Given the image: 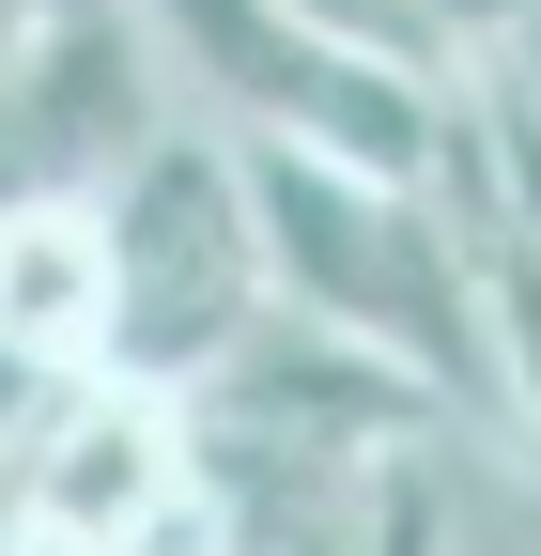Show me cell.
<instances>
[{"mask_svg": "<svg viewBox=\"0 0 541 556\" xmlns=\"http://www.w3.org/2000/svg\"><path fill=\"white\" fill-rule=\"evenodd\" d=\"M32 16H47V0H0V78H16V47H32Z\"/></svg>", "mask_w": 541, "mask_h": 556, "instance_id": "9", "label": "cell"}, {"mask_svg": "<svg viewBox=\"0 0 541 556\" xmlns=\"http://www.w3.org/2000/svg\"><path fill=\"white\" fill-rule=\"evenodd\" d=\"M62 387H78L62 356H32V340H0V464H16V448L47 433V417H62Z\"/></svg>", "mask_w": 541, "mask_h": 556, "instance_id": "8", "label": "cell"}, {"mask_svg": "<svg viewBox=\"0 0 541 556\" xmlns=\"http://www.w3.org/2000/svg\"><path fill=\"white\" fill-rule=\"evenodd\" d=\"M93 201H109V263H124L109 371L201 387L263 309H279V248H263V186H248L232 124H155Z\"/></svg>", "mask_w": 541, "mask_h": 556, "instance_id": "1", "label": "cell"}, {"mask_svg": "<svg viewBox=\"0 0 541 556\" xmlns=\"http://www.w3.org/2000/svg\"><path fill=\"white\" fill-rule=\"evenodd\" d=\"M294 556H449V510H433V464L418 448H387V464H356L341 495L310 510V541Z\"/></svg>", "mask_w": 541, "mask_h": 556, "instance_id": "7", "label": "cell"}, {"mask_svg": "<svg viewBox=\"0 0 541 556\" xmlns=\"http://www.w3.org/2000/svg\"><path fill=\"white\" fill-rule=\"evenodd\" d=\"M140 16L171 47V78H201V109H217L232 139H325V155H372L402 186H433L464 93L402 78V62H372L341 31H310L294 0H140Z\"/></svg>", "mask_w": 541, "mask_h": 556, "instance_id": "2", "label": "cell"}, {"mask_svg": "<svg viewBox=\"0 0 541 556\" xmlns=\"http://www.w3.org/2000/svg\"><path fill=\"white\" fill-rule=\"evenodd\" d=\"M186 495H201V417H186V387H140V371H78L62 417L0 464V526L32 556H124Z\"/></svg>", "mask_w": 541, "mask_h": 556, "instance_id": "3", "label": "cell"}, {"mask_svg": "<svg viewBox=\"0 0 541 556\" xmlns=\"http://www.w3.org/2000/svg\"><path fill=\"white\" fill-rule=\"evenodd\" d=\"M109 309H124V263H109V201L93 186H47L0 217V340H32L62 371H109Z\"/></svg>", "mask_w": 541, "mask_h": 556, "instance_id": "5", "label": "cell"}, {"mask_svg": "<svg viewBox=\"0 0 541 556\" xmlns=\"http://www.w3.org/2000/svg\"><path fill=\"white\" fill-rule=\"evenodd\" d=\"M310 31H341L372 62H402V78H433V93H480L495 62L541 31V0H294Z\"/></svg>", "mask_w": 541, "mask_h": 556, "instance_id": "6", "label": "cell"}, {"mask_svg": "<svg viewBox=\"0 0 541 556\" xmlns=\"http://www.w3.org/2000/svg\"><path fill=\"white\" fill-rule=\"evenodd\" d=\"M0 556H32V541H16V526H0Z\"/></svg>", "mask_w": 541, "mask_h": 556, "instance_id": "10", "label": "cell"}, {"mask_svg": "<svg viewBox=\"0 0 541 556\" xmlns=\"http://www.w3.org/2000/svg\"><path fill=\"white\" fill-rule=\"evenodd\" d=\"M171 124V47L140 0H47L16 78H0V217L47 186H109Z\"/></svg>", "mask_w": 541, "mask_h": 556, "instance_id": "4", "label": "cell"}]
</instances>
